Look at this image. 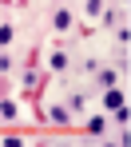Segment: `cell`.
Segmentation results:
<instances>
[{
    "mask_svg": "<svg viewBox=\"0 0 131 147\" xmlns=\"http://www.w3.org/2000/svg\"><path fill=\"white\" fill-rule=\"evenodd\" d=\"M72 64H76V60H72V52L64 48V44H56V48L44 52V72H48V76H68Z\"/></svg>",
    "mask_w": 131,
    "mask_h": 147,
    "instance_id": "6da1fadb",
    "label": "cell"
},
{
    "mask_svg": "<svg viewBox=\"0 0 131 147\" xmlns=\"http://www.w3.org/2000/svg\"><path fill=\"white\" fill-rule=\"evenodd\" d=\"M44 123H48V127H60V131H64V127H72V123H76V115L68 111V103H60V99L44 96Z\"/></svg>",
    "mask_w": 131,
    "mask_h": 147,
    "instance_id": "7a4b0ae2",
    "label": "cell"
},
{
    "mask_svg": "<svg viewBox=\"0 0 131 147\" xmlns=\"http://www.w3.org/2000/svg\"><path fill=\"white\" fill-rule=\"evenodd\" d=\"M48 24H52V32H56V36H72V32H76V12H72L68 4H60V8H52Z\"/></svg>",
    "mask_w": 131,
    "mask_h": 147,
    "instance_id": "3957f363",
    "label": "cell"
},
{
    "mask_svg": "<svg viewBox=\"0 0 131 147\" xmlns=\"http://www.w3.org/2000/svg\"><path fill=\"white\" fill-rule=\"evenodd\" d=\"M16 84L24 88V92H40V84H44V68H36V64H28L16 72Z\"/></svg>",
    "mask_w": 131,
    "mask_h": 147,
    "instance_id": "277c9868",
    "label": "cell"
},
{
    "mask_svg": "<svg viewBox=\"0 0 131 147\" xmlns=\"http://www.w3.org/2000/svg\"><path fill=\"white\" fill-rule=\"evenodd\" d=\"M0 115H4V123H20L24 119V103L4 92V96H0Z\"/></svg>",
    "mask_w": 131,
    "mask_h": 147,
    "instance_id": "5b68a950",
    "label": "cell"
},
{
    "mask_svg": "<svg viewBox=\"0 0 131 147\" xmlns=\"http://www.w3.org/2000/svg\"><path fill=\"white\" fill-rule=\"evenodd\" d=\"M107 127H111V123H107V111H95V115L87 111V115H83V131H87L91 139H99V135H107Z\"/></svg>",
    "mask_w": 131,
    "mask_h": 147,
    "instance_id": "8992f818",
    "label": "cell"
},
{
    "mask_svg": "<svg viewBox=\"0 0 131 147\" xmlns=\"http://www.w3.org/2000/svg\"><path fill=\"white\" fill-rule=\"evenodd\" d=\"M99 103H103V111H115V107H123V103H127V96H123V88H119V84H111V88H103Z\"/></svg>",
    "mask_w": 131,
    "mask_h": 147,
    "instance_id": "52a82bcc",
    "label": "cell"
},
{
    "mask_svg": "<svg viewBox=\"0 0 131 147\" xmlns=\"http://www.w3.org/2000/svg\"><path fill=\"white\" fill-rule=\"evenodd\" d=\"M91 80H95L99 88H111V84H119V64H107V68H103V64H99Z\"/></svg>",
    "mask_w": 131,
    "mask_h": 147,
    "instance_id": "ba28073f",
    "label": "cell"
},
{
    "mask_svg": "<svg viewBox=\"0 0 131 147\" xmlns=\"http://www.w3.org/2000/svg\"><path fill=\"white\" fill-rule=\"evenodd\" d=\"M64 103H68V111H72V115H87V92H68V96H64Z\"/></svg>",
    "mask_w": 131,
    "mask_h": 147,
    "instance_id": "9c48e42d",
    "label": "cell"
},
{
    "mask_svg": "<svg viewBox=\"0 0 131 147\" xmlns=\"http://www.w3.org/2000/svg\"><path fill=\"white\" fill-rule=\"evenodd\" d=\"M103 8H107V0H83L79 4V12H83V20L91 24V20H99L103 16Z\"/></svg>",
    "mask_w": 131,
    "mask_h": 147,
    "instance_id": "30bf717a",
    "label": "cell"
},
{
    "mask_svg": "<svg viewBox=\"0 0 131 147\" xmlns=\"http://www.w3.org/2000/svg\"><path fill=\"white\" fill-rule=\"evenodd\" d=\"M127 119H131L127 103H123V107H115V111H107V123H115V127H127Z\"/></svg>",
    "mask_w": 131,
    "mask_h": 147,
    "instance_id": "8fae6325",
    "label": "cell"
},
{
    "mask_svg": "<svg viewBox=\"0 0 131 147\" xmlns=\"http://www.w3.org/2000/svg\"><path fill=\"white\" fill-rule=\"evenodd\" d=\"M95 68H99V60H95V56H83V60H79V76H83V80H91Z\"/></svg>",
    "mask_w": 131,
    "mask_h": 147,
    "instance_id": "7c38bea8",
    "label": "cell"
},
{
    "mask_svg": "<svg viewBox=\"0 0 131 147\" xmlns=\"http://www.w3.org/2000/svg\"><path fill=\"white\" fill-rule=\"evenodd\" d=\"M16 40V24H8V20H0V48H8Z\"/></svg>",
    "mask_w": 131,
    "mask_h": 147,
    "instance_id": "4fadbf2b",
    "label": "cell"
},
{
    "mask_svg": "<svg viewBox=\"0 0 131 147\" xmlns=\"http://www.w3.org/2000/svg\"><path fill=\"white\" fill-rule=\"evenodd\" d=\"M16 72V60H12V52L8 48H0V76H12Z\"/></svg>",
    "mask_w": 131,
    "mask_h": 147,
    "instance_id": "5bb4252c",
    "label": "cell"
},
{
    "mask_svg": "<svg viewBox=\"0 0 131 147\" xmlns=\"http://www.w3.org/2000/svg\"><path fill=\"white\" fill-rule=\"evenodd\" d=\"M111 32H115V44H119V48H127V40H131V28H127V24H115Z\"/></svg>",
    "mask_w": 131,
    "mask_h": 147,
    "instance_id": "9a60e30c",
    "label": "cell"
},
{
    "mask_svg": "<svg viewBox=\"0 0 131 147\" xmlns=\"http://www.w3.org/2000/svg\"><path fill=\"white\" fill-rule=\"evenodd\" d=\"M99 20H103V28H115V24H119V16H115V8H111V4L103 8V16H99Z\"/></svg>",
    "mask_w": 131,
    "mask_h": 147,
    "instance_id": "2e32d148",
    "label": "cell"
},
{
    "mask_svg": "<svg viewBox=\"0 0 131 147\" xmlns=\"http://www.w3.org/2000/svg\"><path fill=\"white\" fill-rule=\"evenodd\" d=\"M107 4H119V0H107ZM123 4H127V0H123Z\"/></svg>",
    "mask_w": 131,
    "mask_h": 147,
    "instance_id": "e0dca14e",
    "label": "cell"
},
{
    "mask_svg": "<svg viewBox=\"0 0 131 147\" xmlns=\"http://www.w3.org/2000/svg\"><path fill=\"white\" fill-rule=\"evenodd\" d=\"M0 127H4V115H0Z\"/></svg>",
    "mask_w": 131,
    "mask_h": 147,
    "instance_id": "ac0fdd59",
    "label": "cell"
},
{
    "mask_svg": "<svg viewBox=\"0 0 131 147\" xmlns=\"http://www.w3.org/2000/svg\"><path fill=\"white\" fill-rule=\"evenodd\" d=\"M0 20H4V16H0Z\"/></svg>",
    "mask_w": 131,
    "mask_h": 147,
    "instance_id": "d6986e66",
    "label": "cell"
}]
</instances>
